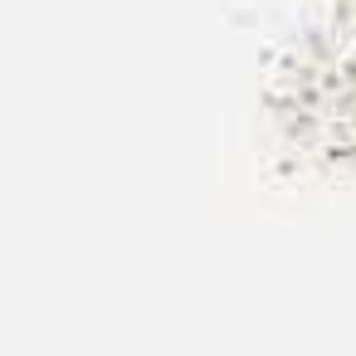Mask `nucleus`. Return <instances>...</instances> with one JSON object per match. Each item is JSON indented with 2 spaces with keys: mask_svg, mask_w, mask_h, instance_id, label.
Segmentation results:
<instances>
[{
  "mask_svg": "<svg viewBox=\"0 0 356 356\" xmlns=\"http://www.w3.org/2000/svg\"><path fill=\"white\" fill-rule=\"evenodd\" d=\"M268 113L302 156L356 166V0H332L273 59Z\"/></svg>",
  "mask_w": 356,
  "mask_h": 356,
  "instance_id": "f257e3e1",
  "label": "nucleus"
}]
</instances>
